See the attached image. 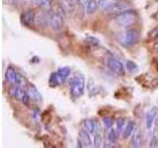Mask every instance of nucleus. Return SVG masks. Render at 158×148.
Listing matches in <instances>:
<instances>
[{
	"label": "nucleus",
	"mask_w": 158,
	"mask_h": 148,
	"mask_svg": "<svg viewBox=\"0 0 158 148\" xmlns=\"http://www.w3.org/2000/svg\"><path fill=\"white\" fill-rule=\"evenodd\" d=\"M126 121L123 118H120L117 122V132L118 133V135H122V133L123 131V128L126 126Z\"/></svg>",
	"instance_id": "obj_22"
},
{
	"label": "nucleus",
	"mask_w": 158,
	"mask_h": 148,
	"mask_svg": "<svg viewBox=\"0 0 158 148\" xmlns=\"http://www.w3.org/2000/svg\"><path fill=\"white\" fill-rule=\"evenodd\" d=\"M126 66H127V71H128V72H131V73H135V72L138 71V66H137V64L135 63L133 61H131V60H127V61H126Z\"/></svg>",
	"instance_id": "obj_21"
},
{
	"label": "nucleus",
	"mask_w": 158,
	"mask_h": 148,
	"mask_svg": "<svg viewBox=\"0 0 158 148\" xmlns=\"http://www.w3.org/2000/svg\"><path fill=\"white\" fill-rule=\"evenodd\" d=\"M48 82H49V85H51L52 87H56L61 83V80L59 79V77L57 75V72H53L51 74Z\"/></svg>",
	"instance_id": "obj_20"
},
{
	"label": "nucleus",
	"mask_w": 158,
	"mask_h": 148,
	"mask_svg": "<svg viewBox=\"0 0 158 148\" xmlns=\"http://www.w3.org/2000/svg\"><path fill=\"white\" fill-rule=\"evenodd\" d=\"M103 125L107 130L113 126V118L111 117H103Z\"/></svg>",
	"instance_id": "obj_25"
},
{
	"label": "nucleus",
	"mask_w": 158,
	"mask_h": 148,
	"mask_svg": "<svg viewBox=\"0 0 158 148\" xmlns=\"http://www.w3.org/2000/svg\"><path fill=\"white\" fill-rule=\"evenodd\" d=\"M108 67L111 69V70L116 73L117 75L123 76L126 74V67L125 65L122 63V61L118 60L116 58H110L108 60Z\"/></svg>",
	"instance_id": "obj_6"
},
{
	"label": "nucleus",
	"mask_w": 158,
	"mask_h": 148,
	"mask_svg": "<svg viewBox=\"0 0 158 148\" xmlns=\"http://www.w3.org/2000/svg\"><path fill=\"white\" fill-rule=\"evenodd\" d=\"M85 91V77L83 74L77 73L73 76L70 85V95L73 99L80 98Z\"/></svg>",
	"instance_id": "obj_3"
},
{
	"label": "nucleus",
	"mask_w": 158,
	"mask_h": 148,
	"mask_svg": "<svg viewBox=\"0 0 158 148\" xmlns=\"http://www.w3.org/2000/svg\"><path fill=\"white\" fill-rule=\"evenodd\" d=\"M85 43L87 44H89V46L96 47V46H98V44H99V39H96L95 37H90V36H89V37H87L85 39Z\"/></svg>",
	"instance_id": "obj_23"
},
{
	"label": "nucleus",
	"mask_w": 158,
	"mask_h": 148,
	"mask_svg": "<svg viewBox=\"0 0 158 148\" xmlns=\"http://www.w3.org/2000/svg\"><path fill=\"white\" fill-rule=\"evenodd\" d=\"M26 92L29 94V96L31 97V99L33 101L36 102H42V95L40 94V92L38 91V89L35 87L33 84L29 83L27 87H26Z\"/></svg>",
	"instance_id": "obj_10"
},
{
	"label": "nucleus",
	"mask_w": 158,
	"mask_h": 148,
	"mask_svg": "<svg viewBox=\"0 0 158 148\" xmlns=\"http://www.w3.org/2000/svg\"><path fill=\"white\" fill-rule=\"evenodd\" d=\"M38 4L43 8H49L52 4V0H37Z\"/></svg>",
	"instance_id": "obj_26"
},
{
	"label": "nucleus",
	"mask_w": 158,
	"mask_h": 148,
	"mask_svg": "<svg viewBox=\"0 0 158 148\" xmlns=\"http://www.w3.org/2000/svg\"><path fill=\"white\" fill-rule=\"evenodd\" d=\"M142 139H141V131L139 130H135L132 133L131 139V147L138 148L141 146Z\"/></svg>",
	"instance_id": "obj_13"
},
{
	"label": "nucleus",
	"mask_w": 158,
	"mask_h": 148,
	"mask_svg": "<svg viewBox=\"0 0 158 148\" xmlns=\"http://www.w3.org/2000/svg\"><path fill=\"white\" fill-rule=\"evenodd\" d=\"M131 7V4L128 1H126V0H118V1H115L107 9V12L111 14L118 15L123 12L130 10Z\"/></svg>",
	"instance_id": "obj_5"
},
{
	"label": "nucleus",
	"mask_w": 158,
	"mask_h": 148,
	"mask_svg": "<svg viewBox=\"0 0 158 148\" xmlns=\"http://www.w3.org/2000/svg\"><path fill=\"white\" fill-rule=\"evenodd\" d=\"M25 93H26V89H24V88L20 87L18 85H13L9 90L10 96L15 98V99H18V100H22V98L25 95Z\"/></svg>",
	"instance_id": "obj_12"
},
{
	"label": "nucleus",
	"mask_w": 158,
	"mask_h": 148,
	"mask_svg": "<svg viewBox=\"0 0 158 148\" xmlns=\"http://www.w3.org/2000/svg\"><path fill=\"white\" fill-rule=\"evenodd\" d=\"M140 31L137 29H127L118 33L117 36L118 43L125 47H131L139 42Z\"/></svg>",
	"instance_id": "obj_1"
},
{
	"label": "nucleus",
	"mask_w": 158,
	"mask_h": 148,
	"mask_svg": "<svg viewBox=\"0 0 158 148\" xmlns=\"http://www.w3.org/2000/svg\"><path fill=\"white\" fill-rule=\"evenodd\" d=\"M138 16L137 13L135 10H127L121 14H118L115 18V23L118 25V27H123V28H127V27H131L132 25H135L137 21Z\"/></svg>",
	"instance_id": "obj_2"
},
{
	"label": "nucleus",
	"mask_w": 158,
	"mask_h": 148,
	"mask_svg": "<svg viewBox=\"0 0 158 148\" xmlns=\"http://www.w3.org/2000/svg\"><path fill=\"white\" fill-rule=\"evenodd\" d=\"M118 133L117 132V130H114L113 127L109 128L106 136L109 144H115L118 140Z\"/></svg>",
	"instance_id": "obj_18"
},
{
	"label": "nucleus",
	"mask_w": 158,
	"mask_h": 148,
	"mask_svg": "<svg viewBox=\"0 0 158 148\" xmlns=\"http://www.w3.org/2000/svg\"><path fill=\"white\" fill-rule=\"evenodd\" d=\"M155 47H156V48L158 47V43H156V46H155Z\"/></svg>",
	"instance_id": "obj_30"
},
{
	"label": "nucleus",
	"mask_w": 158,
	"mask_h": 148,
	"mask_svg": "<svg viewBox=\"0 0 158 148\" xmlns=\"http://www.w3.org/2000/svg\"><path fill=\"white\" fill-rule=\"evenodd\" d=\"M82 128L90 133V134H93L95 132V121L92 120V118H85V120H83Z\"/></svg>",
	"instance_id": "obj_16"
},
{
	"label": "nucleus",
	"mask_w": 158,
	"mask_h": 148,
	"mask_svg": "<svg viewBox=\"0 0 158 148\" xmlns=\"http://www.w3.org/2000/svg\"><path fill=\"white\" fill-rule=\"evenodd\" d=\"M93 146L96 148H100L103 146V137L102 132H95L93 137Z\"/></svg>",
	"instance_id": "obj_19"
},
{
	"label": "nucleus",
	"mask_w": 158,
	"mask_h": 148,
	"mask_svg": "<svg viewBox=\"0 0 158 148\" xmlns=\"http://www.w3.org/2000/svg\"><path fill=\"white\" fill-rule=\"evenodd\" d=\"M17 72L16 70L12 67V66H8L6 69V72H5V80L8 83L14 85L16 83V78H17Z\"/></svg>",
	"instance_id": "obj_14"
},
{
	"label": "nucleus",
	"mask_w": 158,
	"mask_h": 148,
	"mask_svg": "<svg viewBox=\"0 0 158 148\" xmlns=\"http://www.w3.org/2000/svg\"><path fill=\"white\" fill-rule=\"evenodd\" d=\"M100 5H101V0H90L85 7V12L89 15L95 13L100 8Z\"/></svg>",
	"instance_id": "obj_15"
},
{
	"label": "nucleus",
	"mask_w": 158,
	"mask_h": 148,
	"mask_svg": "<svg viewBox=\"0 0 158 148\" xmlns=\"http://www.w3.org/2000/svg\"><path fill=\"white\" fill-rule=\"evenodd\" d=\"M69 1H70L71 3H78L79 0H69Z\"/></svg>",
	"instance_id": "obj_28"
},
{
	"label": "nucleus",
	"mask_w": 158,
	"mask_h": 148,
	"mask_svg": "<svg viewBox=\"0 0 158 148\" xmlns=\"http://www.w3.org/2000/svg\"><path fill=\"white\" fill-rule=\"evenodd\" d=\"M57 72V75L59 77V79L61 80V82H64L68 78V76L70 75V72H71V68L69 66H63L58 68Z\"/></svg>",
	"instance_id": "obj_17"
},
{
	"label": "nucleus",
	"mask_w": 158,
	"mask_h": 148,
	"mask_svg": "<svg viewBox=\"0 0 158 148\" xmlns=\"http://www.w3.org/2000/svg\"><path fill=\"white\" fill-rule=\"evenodd\" d=\"M135 122L132 121H128L127 123H126V126L123 128V131L122 133V137L123 139H127L130 136L132 135V133L135 132V130H136L135 128Z\"/></svg>",
	"instance_id": "obj_11"
},
{
	"label": "nucleus",
	"mask_w": 158,
	"mask_h": 148,
	"mask_svg": "<svg viewBox=\"0 0 158 148\" xmlns=\"http://www.w3.org/2000/svg\"><path fill=\"white\" fill-rule=\"evenodd\" d=\"M64 24V9L61 7L57 11L53 12L49 17V25L54 31L61 30Z\"/></svg>",
	"instance_id": "obj_4"
},
{
	"label": "nucleus",
	"mask_w": 158,
	"mask_h": 148,
	"mask_svg": "<svg viewBox=\"0 0 158 148\" xmlns=\"http://www.w3.org/2000/svg\"><path fill=\"white\" fill-rule=\"evenodd\" d=\"M90 133L87 132L86 130H80L79 131V134H78V139H77V146L78 147H89L91 146L92 144V141H91V138L89 136Z\"/></svg>",
	"instance_id": "obj_9"
},
{
	"label": "nucleus",
	"mask_w": 158,
	"mask_h": 148,
	"mask_svg": "<svg viewBox=\"0 0 158 148\" xmlns=\"http://www.w3.org/2000/svg\"><path fill=\"white\" fill-rule=\"evenodd\" d=\"M157 117H158V110L157 108H151L149 111L146 113L145 115V125L146 128L149 131L153 130V127H154L155 123L157 121Z\"/></svg>",
	"instance_id": "obj_7"
},
{
	"label": "nucleus",
	"mask_w": 158,
	"mask_h": 148,
	"mask_svg": "<svg viewBox=\"0 0 158 148\" xmlns=\"http://www.w3.org/2000/svg\"><path fill=\"white\" fill-rule=\"evenodd\" d=\"M11 2H14V3H17V2H19V1H21V0H10Z\"/></svg>",
	"instance_id": "obj_29"
},
{
	"label": "nucleus",
	"mask_w": 158,
	"mask_h": 148,
	"mask_svg": "<svg viewBox=\"0 0 158 148\" xmlns=\"http://www.w3.org/2000/svg\"><path fill=\"white\" fill-rule=\"evenodd\" d=\"M89 1H90V0H79L78 3L80 4L82 7H86V5L88 4Z\"/></svg>",
	"instance_id": "obj_27"
},
{
	"label": "nucleus",
	"mask_w": 158,
	"mask_h": 148,
	"mask_svg": "<svg viewBox=\"0 0 158 148\" xmlns=\"http://www.w3.org/2000/svg\"><path fill=\"white\" fill-rule=\"evenodd\" d=\"M115 1H116V0H101L100 8L103 9V10H105V11H107V9L110 7Z\"/></svg>",
	"instance_id": "obj_24"
},
{
	"label": "nucleus",
	"mask_w": 158,
	"mask_h": 148,
	"mask_svg": "<svg viewBox=\"0 0 158 148\" xmlns=\"http://www.w3.org/2000/svg\"><path fill=\"white\" fill-rule=\"evenodd\" d=\"M36 21V14L33 10H27L21 15V23L26 27H32Z\"/></svg>",
	"instance_id": "obj_8"
}]
</instances>
